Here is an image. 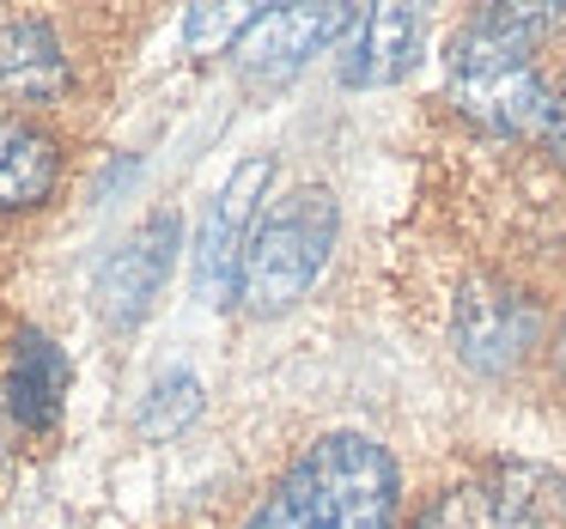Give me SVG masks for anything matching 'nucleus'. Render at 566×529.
I'll use <instances>...</instances> for the list:
<instances>
[{
	"mask_svg": "<svg viewBox=\"0 0 566 529\" xmlns=\"http://www.w3.org/2000/svg\"><path fill=\"white\" fill-rule=\"evenodd\" d=\"M177 250H184V220L171 208L128 225V237L92 274V310L104 317V329L128 335L153 317V305L165 298V286L177 274Z\"/></svg>",
	"mask_w": 566,
	"mask_h": 529,
	"instance_id": "0eeeda50",
	"label": "nucleus"
},
{
	"mask_svg": "<svg viewBox=\"0 0 566 529\" xmlns=\"http://www.w3.org/2000/svg\"><path fill=\"white\" fill-rule=\"evenodd\" d=\"M554 371H560V383H566V322H560V335H554Z\"/></svg>",
	"mask_w": 566,
	"mask_h": 529,
	"instance_id": "dca6fc26",
	"label": "nucleus"
},
{
	"mask_svg": "<svg viewBox=\"0 0 566 529\" xmlns=\"http://www.w3.org/2000/svg\"><path fill=\"white\" fill-rule=\"evenodd\" d=\"M256 19H262V7H189V13H184V43L196 55L238 50Z\"/></svg>",
	"mask_w": 566,
	"mask_h": 529,
	"instance_id": "4468645a",
	"label": "nucleus"
},
{
	"mask_svg": "<svg viewBox=\"0 0 566 529\" xmlns=\"http://www.w3.org/2000/svg\"><path fill=\"white\" fill-rule=\"evenodd\" d=\"M74 92V55L50 19H0V98L62 104Z\"/></svg>",
	"mask_w": 566,
	"mask_h": 529,
	"instance_id": "9d476101",
	"label": "nucleus"
},
{
	"mask_svg": "<svg viewBox=\"0 0 566 529\" xmlns=\"http://www.w3.org/2000/svg\"><path fill=\"white\" fill-rule=\"evenodd\" d=\"M354 19H359L354 7H262V19L244 31V43L232 55L250 80H293L317 55L342 50Z\"/></svg>",
	"mask_w": 566,
	"mask_h": 529,
	"instance_id": "6e6552de",
	"label": "nucleus"
},
{
	"mask_svg": "<svg viewBox=\"0 0 566 529\" xmlns=\"http://www.w3.org/2000/svg\"><path fill=\"white\" fill-rule=\"evenodd\" d=\"M548 152H554V165L566 171V80H560V92H554V110H548Z\"/></svg>",
	"mask_w": 566,
	"mask_h": 529,
	"instance_id": "2eb2a0df",
	"label": "nucleus"
},
{
	"mask_svg": "<svg viewBox=\"0 0 566 529\" xmlns=\"http://www.w3.org/2000/svg\"><path fill=\"white\" fill-rule=\"evenodd\" d=\"M335 244H342V201H335V189L323 183L286 189L281 201H269L256 237H250L232 298L250 317H286L329 274Z\"/></svg>",
	"mask_w": 566,
	"mask_h": 529,
	"instance_id": "7ed1b4c3",
	"label": "nucleus"
},
{
	"mask_svg": "<svg viewBox=\"0 0 566 529\" xmlns=\"http://www.w3.org/2000/svg\"><path fill=\"white\" fill-rule=\"evenodd\" d=\"M408 529H566V475L505 456L432 493Z\"/></svg>",
	"mask_w": 566,
	"mask_h": 529,
	"instance_id": "20e7f679",
	"label": "nucleus"
},
{
	"mask_svg": "<svg viewBox=\"0 0 566 529\" xmlns=\"http://www.w3.org/2000/svg\"><path fill=\"white\" fill-rule=\"evenodd\" d=\"M444 335H451V353L463 371H475V378H512L542 347V305L524 286L500 281V274H475V281L457 286Z\"/></svg>",
	"mask_w": 566,
	"mask_h": 529,
	"instance_id": "423d86ee",
	"label": "nucleus"
},
{
	"mask_svg": "<svg viewBox=\"0 0 566 529\" xmlns=\"http://www.w3.org/2000/svg\"><path fill=\"white\" fill-rule=\"evenodd\" d=\"M566 31V7L536 0V7H481L451 43L444 62V98L475 135L488 140H524L548 128L554 86L542 74V43Z\"/></svg>",
	"mask_w": 566,
	"mask_h": 529,
	"instance_id": "f257e3e1",
	"label": "nucleus"
},
{
	"mask_svg": "<svg viewBox=\"0 0 566 529\" xmlns=\"http://www.w3.org/2000/svg\"><path fill=\"white\" fill-rule=\"evenodd\" d=\"M274 177H281L274 152H244L226 171V183L208 195V208L196 220V244H189V281H196L201 305H232L244 250L274 201Z\"/></svg>",
	"mask_w": 566,
	"mask_h": 529,
	"instance_id": "39448f33",
	"label": "nucleus"
},
{
	"mask_svg": "<svg viewBox=\"0 0 566 529\" xmlns=\"http://www.w3.org/2000/svg\"><path fill=\"white\" fill-rule=\"evenodd\" d=\"M432 38L427 7H371V13L354 19V31L342 38V55H335V74H342L347 92H378V86H402L420 67Z\"/></svg>",
	"mask_w": 566,
	"mask_h": 529,
	"instance_id": "1a4fd4ad",
	"label": "nucleus"
},
{
	"mask_svg": "<svg viewBox=\"0 0 566 529\" xmlns=\"http://www.w3.org/2000/svg\"><path fill=\"white\" fill-rule=\"evenodd\" d=\"M402 468L378 432L335 426L311 438L274 487L250 505L244 529H396Z\"/></svg>",
	"mask_w": 566,
	"mask_h": 529,
	"instance_id": "f03ea898",
	"label": "nucleus"
},
{
	"mask_svg": "<svg viewBox=\"0 0 566 529\" xmlns=\"http://www.w3.org/2000/svg\"><path fill=\"white\" fill-rule=\"evenodd\" d=\"M67 152L43 123L0 104V213H38L62 195Z\"/></svg>",
	"mask_w": 566,
	"mask_h": 529,
	"instance_id": "f8f14e48",
	"label": "nucleus"
},
{
	"mask_svg": "<svg viewBox=\"0 0 566 529\" xmlns=\"http://www.w3.org/2000/svg\"><path fill=\"white\" fill-rule=\"evenodd\" d=\"M67 390H74V359H67V347L43 329H19L13 353H7V378H0L7 414L25 432H50L67 408Z\"/></svg>",
	"mask_w": 566,
	"mask_h": 529,
	"instance_id": "9b49d317",
	"label": "nucleus"
},
{
	"mask_svg": "<svg viewBox=\"0 0 566 529\" xmlns=\"http://www.w3.org/2000/svg\"><path fill=\"white\" fill-rule=\"evenodd\" d=\"M201 408H208V390H201L196 371H159V378L147 383V395L135 402V432L140 438H177V432H189L201 420Z\"/></svg>",
	"mask_w": 566,
	"mask_h": 529,
	"instance_id": "ddd939ff",
	"label": "nucleus"
}]
</instances>
